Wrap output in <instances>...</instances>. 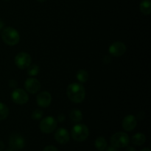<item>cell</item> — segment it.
I'll return each instance as SVG.
<instances>
[{
	"instance_id": "9",
	"label": "cell",
	"mask_w": 151,
	"mask_h": 151,
	"mask_svg": "<svg viewBox=\"0 0 151 151\" xmlns=\"http://www.w3.org/2000/svg\"><path fill=\"white\" fill-rule=\"evenodd\" d=\"M126 52V46L121 41L113 43L109 48V52L114 57H120Z\"/></svg>"
},
{
	"instance_id": "14",
	"label": "cell",
	"mask_w": 151,
	"mask_h": 151,
	"mask_svg": "<svg viewBox=\"0 0 151 151\" xmlns=\"http://www.w3.org/2000/svg\"><path fill=\"white\" fill-rule=\"evenodd\" d=\"M146 141V137L145 134H142V133H137V134H134L131 138V142L134 145L137 146H141L145 144Z\"/></svg>"
},
{
	"instance_id": "15",
	"label": "cell",
	"mask_w": 151,
	"mask_h": 151,
	"mask_svg": "<svg viewBox=\"0 0 151 151\" xmlns=\"http://www.w3.org/2000/svg\"><path fill=\"white\" fill-rule=\"evenodd\" d=\"M139 10L144 15H149L151 13V2L150 0H143L139 4Z\"/></svg>"
},
{
	"instance_id": "31",
	"label": "cell",
	"mask_w": 151,
	"mask_h": 151,
	"mask_svg": "<svg viewBox=\"0 0 151 151\" xmlns=\"http://www.w3.org/2000/svg\"><path fill=\"white\" fill-rule=\"evenodd\" d=\"M38 1H39V2H44V1H46L47 0H37Z\"/></svg>"
},
{
	"instance_id": "3",
	"label": "cell",
	"mask_w": 151,
	"mask_h": 151,
	"mask_svg": "<svg viewBox=\"0 0 151 151\" xmlns=\"http://www.w3.org/2000/svg\"><path fill=\"white\" fill-rule=\"evenodd\" d=\"M89 131L86 125L83 124H77L72 129V137L77 142H83L88 138Z\"/></svg>"
},
{
	"instance_id": "17",
	"label": "cell",
	"mask_w": 151,
	"mask_h": 151,
	"mask_svg": "<svg viewBox=\"0 0 151 151\" xmlns=\"http://www.w3.org/2000/svg\"><path fill=\"white\" fill-rule=\"evenodd\" d=\"M94 145H95V147L97 150L103 151L107 147V141H106L104 137H99L96 139Z\"/></svg>"
},
{
	"instance_id": "12",
	"label": "cell",
	"mask_w": 151,
	"mask_h": 151,
	"mask_svg": "<svg viewBox=\"0 0 151 151\" xmlns=\"http://www.w3.org/2000/svg\"><path fill=\"white\" fill-rule=\"evenodd\" d=\"M137 125V120L134 115H127L122 122V128L126 131H131L135 129Z\"/></svg>"
},
{
	"instance_id": "32",
	"label": "cell",
	"mask_w": 151,
	"mask_h": 151,
	"mask_svg": "<svg viewBox=\"0 0 151 151\" xmlns=\"http://www.w3.org/2000/svg\"><path fill=\"white\" fill-rule=\"evenodd\" d=\"M5 151H13V149H7V150H6Z\"/></svg>"
},
{
	"instance_id": "4",
	"label": "cell",
	"mask_w": 151,
	"mask_h": 151,
	"mask_svg": "<svg viewBox=\"0 0 151 151\" xmlns=\"http://www.w3.org/2000/svg\"><path fill=\"white\" fill-rule=\"evenodd\" d=\"M130 142L129 137L124 132H117L114 134L111 138V144L116 148L125 147Z\"/></svg>"
},
{
	"instance_id": "23",
	"label": "cell",
	"mask_w": 151,
	"mask_h": 151,
	"mask_svg": "<svg viewBox=\"0 0 151 151\" xmlns=\"http://www.w3.org/2000/svg\"><path fill=\"white\" fill-rule=\"evenodd\" d=\"M65 119H66V116H65V115L63 114H60L58 115V121L59 122H64Z\"/></svg>"
},
{
	"instance_id": "18",
	"label": "cell",
	"mask_w": 151,
	"mask_h": 151,
	"mask_svg": "<svg viewBox=\"0 0 151 151\" xmlns=\"http://www.w3.org/2000/svg\"><path fill=\"white\" fill-rule=\"evenodd\" d=\"M77 79L81 83H86L88 79V72H86V70L83 69H81L77 73Z\"/></svg>"
},
{
	"instance_id": "20",
	"label": "cell",
	"mask_w": 151,
	"mask_h": 151,
	"mask_svg": "<svg viewBox=\"0 0 151 151\" xmlns=\"http://www.w3.org/2000/svg\"><path fill=\"white\" fill-rule=\"evenodd\" d=\"M40 72L39 66L37 65H29L27 67V74L29 76H35L38 75Z\"/></svg>"
},
{
	"instance_id": "2",
	"label": "cell",
	"mask_w": 151,
	"mask_h": 151,
	"mask_svg": "<svg viewBox=\"0 0 151 151\" xmlns=\"http://www.w3.org/2000/svg\"><path fill=\"white\" fill-rule=\"evenodd\" d=\"M1 35L2 41L7 45L15 46L19 44L20 41V35L19 32L12 27H7L4 28Z\"/></svg>"
},
{
	"instance_id": "7",
	"label": "cell",
	"mask_w": 151,
	"mask_h": 151,
	"mask_svg": "<svg viewBox=\"0 0 151 151\" xmlns=\"http://www.w3.org/2000/svg\"><path fill=\"white\" fill-rule=\"evenodd\" d=\"M11 98L13 103L18 105H24L29 100V96L24 90L16 88L11 94Z\"/></svg>"
},
{
	"instance_id": "8",
	"label": "cell",
	"mask_w": 151,
	"mask_h": 151,
	"mask_svg": "<svg viewBox=\"0 0 151 151\" xmlns=\"http://www.w3.org/2000/svg\"><path fill=\"white\" fill-rule=\"evenodd\" d=\"M25 145L24 139L18 134H13L9 139V145L14 150H19L24 147Z\"/></svg>"
},
{
	"instance_id": "25",
	"label": "cell",
	"mask_w": 151,
	"mask_h": 151,
	"mask_svg": "<svg viewBox=\"0 0 151 151\" xmlns=\"http://www.w3.org/2000/svg\"><path fill=\"white\" fill-rule=\"evenodd\" d=\"M103 62H104L106 64H109L111 62V58H109V56H106V57L103 58Z\"/></svg>"
},
{
	"instance_id": "28",
	"label": "cell",
	"mask_w": 151,
	"mask_h": 151,
	"mask_svg": "<svg viewBox=\"0 0 151 151\" xmlns=\"http://www.w3.org/2000/svg\"><path fill=\"white\" fill-rule=\"evenodd\" d=\"M125 151H137V150H136V149L134 148V147H128V148L126 149V150H125Z\"/></svg>"
},
{
	"instance_id": "30",
	"label": "cell",
	"mask_w": 151,
	"mask_h": 151,
	"mask_svg": "<svg viewBox=\"0 0 151 151\" xmlns=\"http://www.w3.org/2000/svg\"><path fill=\"white\" fill-rule=\"evenodd\" d=\"M141 151H150V150L149 148H147V147H146V148H144L142 149Z\"/></svg>"
},
{
	"instance_id": "22",
	"label": "cell",
	"mask_w": 151,
	"mask_h": 151,
	"mask_svg": "<svg viewBox=\"0 0 151 151\" xmlns=\"http://www.w3.org/2000/svg\"><path fill=\"white\" fill-rule=\"evenodd\" d=\"M43 151H58L57 147H55L53 145H47L44 148Z\"/></svg>"
},
{
	"instance_id": "13",
	"label": "cell",
	"mask_w": 151,
	"mask_h": 151,
	"mask_svg": "<svg viewBox=\"0 0 151 151\" xmlns=\"http://www.w3.org/2000/svg\"><path fill=\"white\" fill-rule=\"evenodd\" d=\"M55 139L59 144H66L69 141V134L66 129L60 128L55 133Z\"/></svg>"
},
{
	"instance_id": "33",
	"label": "cell",
	"mask_w": 151,
	"mask_h": 151,
	"mask_svg": "<svg viewBox=\"0 0 151 151\" xmlns=\"http://www.w3.org/2000/svg\"><path fill=\"white\" fill-rule=\"evenodd\" d=\"M4 1H9V0H4Z\"/></svg>"
},
{
	"instance_id": "19",
	"label": "cell",
	"mask_w": 151,
	"mask_h": 151,
	"mask_svg": "<svg viewBox=\"0 0 151 151\" xmlns=\"http://www.w3.org/2000/svg\"><path fill=\"white\" fill-rule=\"evenodd\" d=\"M9 109L5 104L0 102V120H4L8 116Z\"/></svg>"
},
{
	"instance_id": "21",
	"label": "cell",
	"mask_w": 151,
	"mask_h": 151,
	"mask_svg": "<svg viewBox=\"0 0 151 151\" xmlns=\"http://www.w3.org/2000/svg\"><path fill=\"white\" fill-rule=\"evenodd\" d=\"M43 114H44V112L40 110V109H36L32 112L31 116H32V119H35V120H38V119H41Z\"/></svg>"
},
{
	"instance_id": "27",
	"label": "cell",
	"mask_w": 151,
	"mask_h": 151,
	"mask_svg": "<svg viewBox=\"0 0 151 151\" xmlns=\"http://www.w3.org/2000/svg\"><path fill=\"white\" fill-rule=\"evenodd\" d=\"M4 148V145L3 143V142L0 141V151H2Z\"/></svg>"
},
{
	"instance_id": "1",
	"label": "cell",
	"mask_w": 151,
	"mask_h": 151,
	"mask_svg": "<svg viewBox=\"0 0 151 151\" xmlns=\"http://www.w3.org/2000/svg\"><path fill=\"white\" fill-rule=\"evenodd\" d=\"M67 97L72 102L80 103L83 102L86 97V90L81 83H74L68 86L66 89Z\"/></svg>"
},
{
	"instance_id": "6",
	"label": "cell",
	"mask_w": 151,
	"mask_h": 151,
	"mask_svg": "<svg viewBox=\"0 0 151 151\" xmlns=\"http://www.w3.org/2000/svg\"><path fill=\"white\" fill-rule=\"evenodd\" d=\"M15 64L19 69H25L31 64L32 58L28 53L22 52L16 55L15 57Z\"/></svg>"
},
{
	"instance_id": "5",
	"label": "cell",
	"mask_w": 151,
	"mask_h": 151,
	"mask_svg": "<svg viewBox=\"0 0 151 151\" xmlns=\"http://www.w3.org/2000/svg\"><path fill=\"white\" fill-rule=\"evenodd\" d=\"M40 129L44 134H51L57 128V120L53 116H48L40 122Z\"/></svg>"
},
{
	"instance_id": "11",
	"label": "cell",
	"mask_w": 151,
	"mask_h": 151,
	"mask_svg": "<svg viewBox=\"0 0 151 151\" xmlns=\"http://www.w3.org/2000/svg\"><path fill=\"white\" fill-rule=\"evenodd\" d=\"M36 102L38 106L41 108H47L52 102V96L49 91H42L37 95Z\"/></svg>"
},
{
	"instance_id": "16",
	"label": "cell",
	"mask_w": 151,
	"mask_h": 151,
	"mask_svg": "<svg viewBox=\"0 0 151 151\" xmlns=\"http://www.w3.org/2000/svg\"><path fill=\"white\" fill-rule=\"evenodd\" d=\"M71 120L73 122H79L83 119V114L78 109H72L69 113Z\"/></svg>"
},
{
	"instance_id": "34",
	"label": "cell",
	"mask_w": 151,
	"mask_h": 151,
	"mask_svg": "<svg viewBox=\"0 0 151 151\" xmlns=\"http://www.w3.org/2000/svg\"><path fill=\"white\" fill-rule=\"evenodd\" d=\"M0 35H1V33H0Z\"/></svg>"
},
{
	"instance_id": "10",
	"label": "cell",
	"mask_w": 151,
	"mask_h": 151,
	"mask_svg": "<svg viewBox=\"0 0 151 151\" xmlns=\"http://www.w3.org/2000/svg\"><path fill=\"white\" fill-rule=\"evenodd\" d=\"M25 89L30 94H36L41 89V83L35 78H29L25 81Z\"/></svg>"
},
{
	"instance_id": "29",
	"label": "cell",
	"mask_w": 151,
	"mask_h": 151,
	"mask_svg": "<svg viewBox=\"0 0 151 151\" xmlns=\"http://www.w3.org/2000/svg\"><path fill=\"white\" fill-rule=\"evenodd\" d=\"M4 22H3L2 21H1V19H0V30H1V29H3V27H4Z\"/></svg>"
},
{
	"instance_id": "26",
	"label": "cell",
	"mask_w": 151,
	"mask_h": 151,
	"mask_svg": "<svg viewBox=\"0 0 151 151\" xmlns=\"http://www.w3.org/2000/svg\"><path fill=\"white\" fill-rule=\"evenodd\" d=\"M106 151H118L117 148L114 146H110V147H108L107 149H106Z\"/></svg>"
},
{
	"instance_id": "24",
	"label": "cell",
	"mask_w": 151,
	"mask_h": 151,
	"mask_svg": "<svg viewBox=\"0 0 151 151\" xmlns=\"http://www.w3.org/2000/svg\"><path fill=\"white\" fill-rule=\"evenodd\" d=\"M9 85L11 88H15V87L17 86V82L15 80H10V81H9Z\"/></svg>"
}]
</instances>
